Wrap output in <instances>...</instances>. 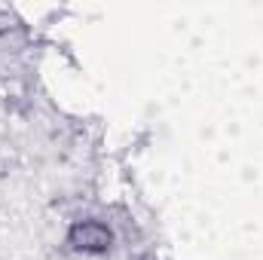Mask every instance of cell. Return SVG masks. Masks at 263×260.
<instances>
[{"label": "cell", "instance_id": "cell-1", "mask_svg": "<svg viewBox=\"0 0 263 260\" xmlns=\"http://www.w3.org/2000/svg\"><path fill=\"white\" fill-rule=\"evenodd\" d=\"M70 245L80 248V251H89V254H101L110 248V230L98 220H86V224H77L70 230Z\"/></svg>", "mask_w": 263, "mask_h": 260}]
</instances>
